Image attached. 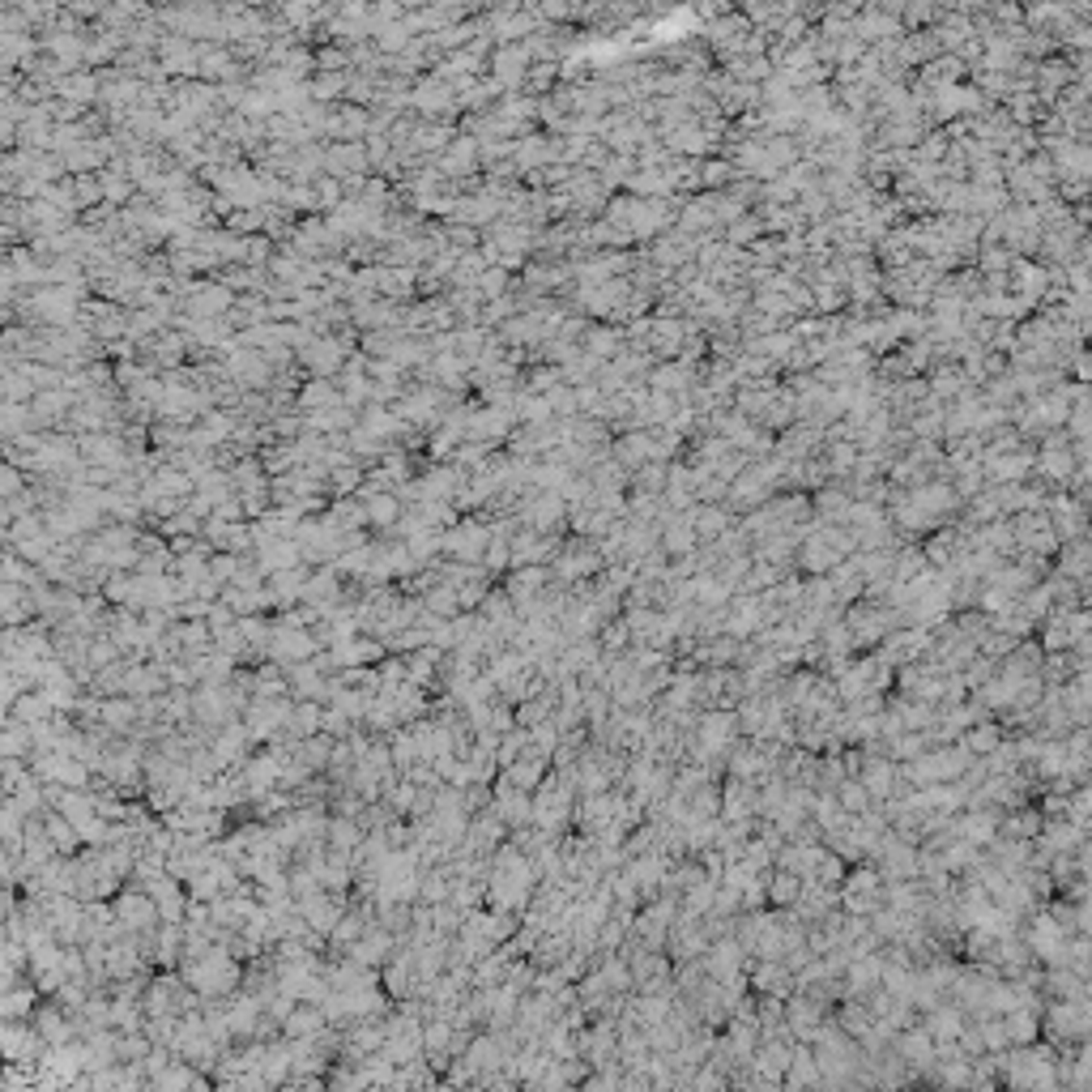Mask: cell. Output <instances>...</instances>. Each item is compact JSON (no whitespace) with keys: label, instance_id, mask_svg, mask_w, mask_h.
<instances>
[{"label":"cell","instance_id":"cell-1","mask_svg":"<svg viewBox=\"0 0 1092 1092\" xmlns=\"http://www.w3.org/2000/svg\"><path fill=\"white\" fill-rule=\"evenodd\" d=\"M1041 1032L1054 1050L1071 1046V1041H1088V999H1054L1041 1016Z\"/></svg>","mask_w":1092,"mask_h":1092},{"label":"cell","instance_id":"cell-2","mask_svg":"<svg viewBox=\"0 0 1092 1092\" xmlns=\"http://www.w3.org/2000/svg\"><path fill=\"white\" fill-rule=\"evenodd\" d=\"M721 790V811L717 816L721 819H747V816H756V781H742V777H726V786H717Z\"/></svg>","mask_w":1092,"mask_h":1092},{"label":"cell","instance_id":"cell-3","mask_svg":"<svg viewBox=\"0 0 1092 1092\" xmlns=\"http://www.w3.org/2000/svg\"><path fill=\"white\" fill-rule=\"evenodd\" d=\"M965 1020H969V1016H965V1011H960L951 999H939L935 1007L922 1011V1025H926V1032H930L935 1041H956V1032L965 1028Z\"/></svg>","mask_w":1092,"mask_h":1092},{"label":"cell","instance_id":"cell-4","mask_svg":"<svg viewBox=\"0 0 1092 1092\" xmlns=\"http://www.w3.org/2000/svg\"><path fill=\"white\" fill-rule=\"evenodd\" d=\"M563 516H568V500H563L559 491H546V495H533L530 508H525V521H530V530H555V525H563Z\"/></svg>","mask_w":1092,"mask_h":1092},{"label":"cell","instance_id":"cell-5","mask_svg":"<svg viewBox=\"0 0 1092 1092\" xmlns=\"http://www.w3.org/2000/svg\"><path fill=\"white\" fill-rule=\"evenodd\" d=\"M546 585H551V568H546V563H525V568H516L508 577V598L521 607V602L538 598Z\"/></svg>","mask_w":1092,"mask_h":1092},{"label":"cell","instance_id":"cell-6","mask_svg":"<svg viewBox=\"0 0 1092 1092\" xmlns=\"http://www.w3.org/2000/svg\"><path fill=\"white\" fill-rule=\"evenodd\" d=\"M1002 1032H1007V1046H1028V1041L1041 1037V1007H1011L1002 1016Z\"/></svg>","mask_w":1092,"mask_h":1092},{"label":"cell","instance_id":"cell-7","mask_svg":"<svg viewBox=\"0 0 1092 1092\" xmlns=\"http://www.w3.org/2000/svg\"><path fill=\"white\" fill-rule=\"evenodd\" d=\"M798 892H802V879L793 875V871H777V867H772L768 883H764V897H768L772 909H790L793 900H798Z\"/></svg>","mask_w":1092,"mask_h":1092},{"label":"cell","instance_id":"cell-8","mask_svg":"<svg viewBox=\"0 0 1092 1092\" xmlns=\"http://www.w3.org/2000/svg\"><path fill=\"white\" fill-rule=\"evenodd\" d=\"M1058 577H1071V581H1088V542L1084 538H1071L1058 546Z\"/></svg>","mask_w":1092,"mask_h":1092},{"label":"cell","instance_id":"cell-9","mask_svg":"<svg viewBox=\"0 0 1092 1092\" xmlns=\"http://www.w3.org/2000/svg\"><path fill=\"white\" fill-rule=\"evenodd\" d=\"M500 811H504V819H508L512 828H525V823H530V811H533L530 790H516L512 781H504V786H500Z\"/></svg>","mask_w":1092,"mask_h":1092},{"label":"cell","instance_id":"cell-10","mask_svg":"<svg viewBox=\"0 0 1092 1092\" xmlns=\"http://www.w3.org/2000/svg\"><path fill=\"white\" fill-rule=\"evenodd\" d=\"M1002 734H1007V730H1002V726H995V721H990V717H981V721H973V726H965V730H960V742H965V747L973 751V756H986V751L995 747V742L1002 739Z\"/></svg>","mask_w":1092,"mask_h":1092},{"label":"cell","instance_id":"cell-11","mask_svg":"<svg viewBox=\"0 0 1092 1092\" xmlns=\"http://www.w3.org/2000/svg\"><path fill=\"white\" fill-rule=\"evenodd\" d=\"M837 1025H841V1028H845V1032H849V1037H853V1041H858V1037H862V1032H867L871 1025H875V1016H871V1007H867V999H845V1002H841V1016H837Z\"/></svg>","mask_w":1092,"mask_h":1092},{"label":"cell","instance_id":"cell-12","mask_svg":"<svg viewBox=\"0 0 1092 1092\" xmlns=\"http://www.w3.org/2000/svg\"><path fill=\"white\" fill-rule=\"evenodd\" d=\"M832 793H837V802H841L845 816H858V811L871 807V793H867V786H862V777H845Z\"/></svg>","mask_w":1092,"mask_h":1092},{"label":"cell","instance_id":"cell-13","mask_svg":"<svg viewBox=\"0 0 1092 1092\" xmlns=\"http://www.w3.org/2000/svg\"><path fill=\"white\" fill-rule=\"evenodd\" d=\"M637 491H644V495H662V486H666V465L662 461H644V465H637Z\"/></svg>","mask_w":1092,"mask_h":1092},{"label":"cell","instance_id":"cell-14","mask_svg":"<svg viewBox=\"0 0 1092 1092\" xmlns=\"http://www.w3.org/2000/svg\"><path fill=\"white\" fill-rule=\"evenodd\" d=\"M486 563H491V568H504V563H512L508 546H504V542H491V551H486Z\"/></svg>","mask_w":1092,"mask_h":1092}]
</instances>
